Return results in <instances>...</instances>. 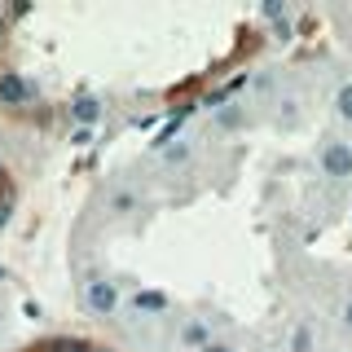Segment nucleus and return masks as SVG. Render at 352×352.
I'll return each instance as SVG.
<instances>
[{"label":"nucleus","mask_w":352,"mask_h":352,"mask_svg":"<svg viewBox=\"0 0 352 352\" xmlns=\"http://www.w3.org/2000/svg\"><path fill=\"white\" fill-rule=\"evenodd\" d=\"M330 106H335V119H339V124H348V128H352V80H344V84L335 88Z\"/></svg>","instance_id":"423d86ee"},{"label":"nucleus","mask_w":352,"mask_h":352,"mask_svg":"<svg viewBox=\"0 0 352 352\" xmlns=\"http://www.w3.org/2000/svg\"><path fill=\"white\" fill-rule=\"evenodd\" d=\"M102 110H106V102H102V97H93V93H80V97L71 102V124H75V128H93L97 119H102Z\"/></svg>","instance_id":"7ed1b4c3"},{"label":"nucleus","mask_w":352,"mask_h":352,"mask_svg":"<svg viewBox=\"0 0 352 352\" xmlns=\"http://www.w3.org/2000/svg\"><path fill=\"white\" fill-rule=\"evenodd\" d=\"M31 97V84L18 71H0V106H22Z\"/></svg>","instance_id":"20e7f679"},{"label":"nucleus","mask_w":352,"mask_h":352,"mask_svg":"<svg viewBox=\"0 0 352 352\" xmlns=\"http://www.w3.org/2000/svg\"><path fill=\"white\" fill-rule=\"evenodd\" d=\"M119 304H124L119 282H110V278H88V282H84V308H88L93 317H115Z\"/></svg>","instance_id":"f03ea898"},{"label":"nucleus","mask_w":352,"mask_h":352,"mask_svg":"<svg viewBox=\"0 0 352 352\" xmlns=\"http://www.w3.org/2000/svg\"><path fill=\"white\" fill-rule=\"evenodd\" d=\"M260 14L269 18V22H282L286 14H291V9H286V5H278V0H269V5H260Z\"/></svg>","instance_id":"9d476101"},{"label":"nucleus","mask_w":352,"mask_h":352,"mask_svg":"<svg viewBox=\"0 0 352 352\" xmlns=\"http://www.w3.org/2000/svg\"><path fill=\"white\" fill-rule=\"evenodd\" d=\"M132 308L137 313H168V295L163 291H137L132 295Z\"/></svg>","instance_id":"0eeeda50"},{"label":"nucleus","mask_w":352,"mask_h":352,"mask_svg":"<svg viewBox=\"0 0 352 352\" xmlns=\"http://www.w3.org/2000/svg\"><path fill=\"white\" fill-rule=\"evenodd\" d=\"M132 203H137V198H132L128 190H119L115 198H110V207H115V212H132Z\"/></svg>","instance_id":"f8f14e48"},{"label":"nucleus","mask_w":352,"mask_h":352,"mask_svg":"<svg viewBox=\"0 0 352 352\" xmlns=\"http://www.w3.org/2000/svg\"><path fill=\"white\" fill-rule=\"evenodd\" d=\"M291 352H313V326H308V322L291 326Z\"/></svg>","instance_id":"1a4fd4ad"},{"label":"nucleus","mask_w":352,"mask_h":352,"mask_svg":"<svg viewBox=\"0 0 352 352\" xmlns=\"http://www.w3.org/2000/svg\"><path fill=\"white\" fill-rule=\"evenodd\" d=\"M344 326L352 330V295H348V300H344Z\"/></svg>","instance_id":"2eb2a0df"},{"label":"nucleus","mask_w":352,"mask_h":352,"mask_svg":"<svg viewBox=\"0 0 352 352\" xmlns=\"http://www.w3.org/2000/svg\"><path fill=\"white\" fill-rule=\"evenodd\" d=\"M71 146H93V128H71Z\"/></svg>","instance_id":"ddd939ff"},{"label":"nucleus","mask_w":352,"mask_h":352,"mask_svg":"<svg viewBox=\"0 0 352 352\" xmlns=\"http://www.w3.org/2000/svg\"><path fill=\"white\" fill-rule=\"evenodd\" d=\"M190 159H194L190 141H168V146H163V163H168V168H185Z\"/></svg>","instance_id":"6e6552de"},{"label":"nucleus","mask_w":352,"mask_h":352,"mask_svg":"<svg viewBox=\"0 0 352 352\" xmlns=\"http://www.w3.org/2000/svg\"><path fill=\"white\" fill-rule=\"evenodd\" d=\"M317 168H322L326 181H352V141L344 137H322V146H317Z\"/></svg>","instance_id":"f257e3e1"},{"label":"nucleus","mask_w":352,"mask_h":352,"mask_svg":"<svg viewBox=\"0 0 352 352\" xmlns=\"http://www.w3.org/2000/svg\"><path fill=\"white\" fill-rule=\"evenodd\" d=\"M181 344H185V348H194V352H203L207 344H212V330H207V322L190 317V322L181 326Z\"/></svg>","instance_id":"39448f33"},{"label":"nucleus","mask_w":352,"mask_h":352,"mask_svg":"<svg viewBox=\"0 0 352 352\" xmlns=\"http://www.w3.org/2000/svg\"><path fill=\"white\" fill-rule=\"evenodd\" d=\"M216 124H225V128H238V124H242V110H238V106L220 110V115H216Z\"/></svg>","instance_id":"9b49d317"},{"label":"nucleus","mask_w":352,"mask_h":352,"mask_svg":"<svg viewBox=\"0 0 352 352\" xmlns=\"http://www.w3.org/2000/svg\"><path fill=\"white\" fill-rule=\"evenodd\" d=\"M93 352H106V348H93Z\"/></svg>","instance_id":"dca6fc26"},{"label":"nucleus","mask_w":352,"mask_h":352,"mask_svg":"<svg viewBox=\"0 0 352 352\" xmlns=\"http://www.w3.org/2000/svg\"><path fill=\"white\" fill-rule=\"evenodd\" d=\"M203 352H238V348H234V344H220V339H212V344H207Z\"/></svg>","instance_id":"4468645a"}]
</instances>
